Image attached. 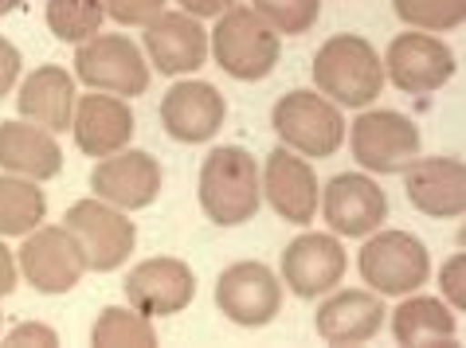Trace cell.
I'll return each instance as SVG.
<instances>
[{
	"instance_id": "obj_1",
	"label": "cell",
	"mask_w": 466,
	"mask_h": 348,
	"mask_svg": "<svg viewBox=\"0 0 466 348\" xmlns=\"http://www.w3.org/2000/svg\"><path fill=\"white\" fill-rule=\"evenodd\" d=\"M314 86L333 106L365 110L384 90V63L365 35L341 32L329 35L314 55Z\"/></svg>"
},
{
	"instance_id": "obj_2",
	"label": "cell",
	"mask_w": 466,
	"mask_h": 348,
	"mask_svg": "<svg viewBox=\"0 0 466 348\" xmlns=\"http://www.w3.org/2000/svg\"><path fill=\"white\" fill-rule=\"evenodd\" d=\"M263 204L258 164L248 149L219 145L200 164V208L216 227H239Z\"/></svg>"
},
{
	"instance_id": "obj_3",
	"label": "cell",
	"mask_w": 466,
	"mask_h": 348,
	"mask_svg": "<svg viewBox=\"0 0 466 348\" xmlns=\"http://www.w3.org/2000/svg\"><path fill=\"white\" fill-rule=\"evenodd\" d=\"M208 51L224 75L239 83H258L279 63V32L267 28L255 16V8L231 5L228 12H219V24L208 35Z\"/></svg>"
},
{
	"instance_id": "obj_4",
	"label": "cell",
	"mask_w": 466,
	"mask_h": 348,
	"mask_svg": "<svg viewBox=\"0 0 466 348\" xmlns=\"http://www.w3.org/2000/svg\"><path fill=\"white\" fill-rule=\"evenodd\" d=\"M270 125H275L279 141L290 153H302V157H333L345 141V118L341 110L333 106L326 94H314V90H290L275 102L270 110Z\"/></svg>"
},
{
	"instance_id": "obj_5",
	"label": "cell",
	"mask_w": 466,
	"mask_h": 348,
	"mask_svg": "<svg viewBox=\"0 0 466 348\" xmlns=\"http://www.w3.org/2000/svg\"><path fill=\"white\" fill-rule=\"evenodd\" d=\"M63 227L71 231L75 247L83 251L86 270H95V274L118 270L129 254H134V243H137L134 219H126L122 208H110V204L98 196L75 200L67 215H63Z\"/></svg>"
},
{
	"instance_id": "obj_6",
	"label": "cell",
	"mask_w": 466,
	"mask_h": 348,
	"mask_svg": "<svg viewBox=\"0 0 466 348\" xmlns=\"http://www.w3.org/2000/svg\"><path fill=\"white\" fill-rule=\"evenodd\" d=\"M365 239L369 243L360 247L357 266L360 278L369 282V290L384 293V298H404V293H416L431 278V254L416 235L377 227Z\"/></svg>"
},
{
	"instance_id": "obj_7",
	"label": "cell",
	"mask_w": 466,
	"mask_h": 348,
	"mask_svg": "<svg viewBox=\"0 0 466 348\" xmlns=\"http://www.w3.org/2000/svg\"><path fill=\"white\" fill-rule=\"evenodd\" d=\"M349 149L365 173L396 176L420 157V125L400 110H365L349 130Z\"/></svg>"
},
{
	"instance_id": "obj_8",
	"label": "cell",
	"mask_w": 466,
	"mask_h": 348,
	"mask_svg": "<svg viewBox=\"0 0 466 348\" xmlns=\"http://www.w3.org/2000/svg\"><path fill=\"white\" fill-rule=\"evenodd\" d=\"M75 79L102 94L137 98L149 90V63L134 40L118 32H98L75 51Z\"/></svg>"
},
{
	"instance_id": "obj_9",
	"label": "cell",
	"mask_w": 466,
	"mask_h": 348,
	"mask_svg": "<svg viewBox=\"0 0 466 348\" xmlns=\"http://www.w3.org/2000/svg\"><path fill=\"white\" fill-rule=\"evenodd\" d=\"M216 305L231 325L263 329L282 309V282L267 263H231L216 282Z\"/></svg>"
},
{
	"instance_id": "obj_10",
	"label": "cell",
	"mask_w": 466,
	"mask_h": 348,
	"mask_svg": "<svg viewBox=\"0 0 466 348\" xmlns=\"http://www.w3.org/2000/svg\"><path fill=\"white\" fill-rule=\"evenodd\" d=\"M380 63L392 86L404 94H431L455 75V51L431 32H400Z\"/></svg>"
},
{
	"instance_id": "obj_11",
	"label": "cell",
	"mask_w": 466,
	"mask_h": 348,
	"mask_svg": "<svg viewBox=\"0 0 466 348\" xmlns=\"http://www.w3.org/2000/svg\"><path fill=\"white\" fill-rule=\"evenodd\" d=\"M16 266H20V274L32 282V290H40V293H67L79 286V278L86 274L83 251L75 247L67 227L28 231Z\"/></svg>"
},
{
	"instance_id": "obj_12",
	"label": "cell",
	"mask_w": 466,
	"mask_h": 348,
	"mask_svg": "<svg viewBox=\"0 0 466 348\" xmlns=\"http://www.w3.org/2000/svg\"><path fill=\"white\" fill-rule=\"evenodd\" d=\"M90 188L98 200L122 212H141L161 196V164L146 149H118L102 157L90 173Z\"/></svg>"
},
{
	"instance_id": "obj_13",
	"label": "cell",
	"mask_w": 466,
	"mask_h": 348,
	"mask_svg": "<svg viewBox=\"0 0 466 348\" xmlns=\"http://www.w3.org/2000/svg\"><path fill=\"white\" fill-rule=\"evenodd\" d=\"M326 224L333 235L345 239H365L388 219V196L377 188V180L365 173H338L318 196Z\"/></svg>"
},
{
	"instance_id": "obj_14",
	"label": "cell",
	"mask_w": 466,
	"mask_h": 348,
	"mask_svg": "<svg viewBox=\"0 0 466 348\" xmlns=\"http://www.w3.org/2000/svg\"><path fill=\"white\" fill-rule=\"evenodd\" d=\"M345 247L338 235H321L306 231L287 243L282 251V282L290 286L294 298H321V293L338 290L345 278Z\"/></svg>"
},
{
	"instance_id": "obj_15",
	"label": "cell",
	"mask_w": 466,
	"mask_h": 348,
	"mask_svg": "<svg viewBox=\"0 0 466 348\" xmlns=\"http://www.w3.org/2000/svg\"><path fill=\"white\" fill-rule=\"evenodd\" d=\"M258 184H263V196L267 204L275 208L279 219L287 224H309L318 212V176H314V164L306 157H298L287 145H279L275 153H267V164L258 173Z\"/></svg>"
},
{
	"instance_id": "obj_16",
	"label": "cell",
	"mask_w": 466,
	"mask_h": 348,
	"mask_svg": "<svg viewBox=\"0 0 466 348\" xmlns=\"http://www.w3.org/2000/svg\"><path fill=\"white\" fill-rule=\"evenodd\" d=\"M197 298V274L180 259H146L126 274V302L146 317H173Z\"/></svg>"
},
{
	"instance_id": "obj_17",
	"label": "cell",
	"mask_w": 466,
	"mask_h": 348,
	"mask_svg": "<svg viewBox=\"0 0 466 348\" xmlns=\"http://www.w3.org/2000/svg\"><path fill=\"white\" fill-rule=\"evenodd\" d=\"M228 118V102L212 83H173L161 98V125L173 141L204 145L219 134Z\"/></svg>"
},
{
	"instance_id": "obj_18",
	"label": "cell",
	"mask_w": 466,
	"mask_h": 348,
	"mask_svg": "<svg viewBox=\"0 0 466 348\" xmlns=\"http://www.w3.org/2000/svg\"><path fill=\"white\" fill-rule=\"evenodd\" d=\"M146 51L161 75H188L208 63V32L188 12H157L146 24Z\"/></svg>"
},
{
	"instance_id": "obj_19",
	"label": "cell",
	"mask_w": 466,
	"mask_h": 348,
	"mask_svg": "<svg viewBox=\"0 0 466 348\" xmlns=\"http://www.w3.org/2000/svg\"><path fill=\"white\" fill-rule=\"evenodd\" d=\"M408 204L431 219H459L466 208V169L459 157H416L404 169Z\"/></svg>"
},
{
	"instance_id": "obj_20",
	"label": "cell",
	"mask_w": 466,
	"mask_h": 348,
	"mask_svg": "<svg viewBox=\"0 0 466 348\" xmlns=\"http://www.w3.org/2000/svg\"><path fill=\"white\" fill-rule=\"evenodd\" d=\"M134 110L129 102L118 94H83L75 102V118H71V134H75V145H79L86 157H110L129 145L134 137Z\"/></svg>"
},
{
	"instance_id": "obj_21",
	"label": "cell",
	"mask_w": 466,
	"mask_h": 348,
	"mask_svg": "<svg viewBox=\"0 0 466 348\" xmlns=\"http://www.w3.org/2000/svg\"><path fill=\"white\" fill-rule=\"evenodd\" d=\"M388 309L377 290H338L318 309V337L329 344H365L380 333Z\"/></svg>"
},
{
	"instance_id": "obj_22",
	"label": "cell",
	"mask_w": 466,
	"mask_h": 348,
	"mask_svg": "<svg viewBox=\"0 0 466 348\" xmlns=\"http://www.w3.org/2000/svg\"><path fill=\"white\" fill-rule=\"evenodd\" d=\"M0 169L44 184V180H56L63 173V149L51 130L35 122H0Z\"/></svg>"
},
{
	"instance_id": "obj_23",
	"label": "cell",
	"mask_w": 466,
	"mask_h": 348,
	"mask_svg": "<svg viewBox=\"0 0 466 348\" xmlns=\"http://www.w3.org/2000/svg\"><path fill=\"white\" fill-rule=\"evenodd\" d=\"M75 75H67L56 63L47 67H35L28 79L20 83V94H16V110L24 122H35L44 130L59 134V130H71V118H75Z\"/></svg>"
},
{
	"instance_id": "obj_24",
	"label": "cell",
	"mask_w": 466,
	"mask_h": 348,
	"mask_svg": "<svg viewBox=\"0 0 466 348\" xmlns=\"http://www.w3.org/2000/svg\"><path fill=\"white\" fill-rule=\"evenodd\" d=\"M459 321L455 309L443 298L427 293H404V302L392 309V337L396 344H455Z\"/></svg>"
},
{
	"instance_id": "obj_25",
	"label": "cell",
	"mask_w": 466,
	"mask_h": 348,
	"mask_svg": "<svg viewBox=\"0 0 466 348\" xmlns=\"http://www.w3.org/2000/svg\"><path fill=\"white\" fill-rule=\"evenodd\" d=\"M47 215V196L44 188H35V180L28 176H0V239H24L28 231H35Z\"/></svg>"
},
{
	"instance_id": "obj_26",
	"label": "cell",
	"mask_w": 466,
	"mask_h": 348,
	"mask_svg": "<svg viewBox=\"0 0 466 348\" xmlns=\"http://www.w3.org/2000/svg\"><path fill=\"white\" fill-rule=\"evenodd\" d=\"M90 344L95 348H153L157 344V329L153 317L137 313L134 305H106L90 329Z\"/></svg>"
},
{
	"instance_id": "obj_27",
	"label": "cell",
	"mask_w": 466,
	"mask_h": 348,
	"mask_svg": "<svg viewBox=\"0 0 466 348\" xmlns=\"http://www.w3.org/2000/svg\"><path fill=\"white\" fill-rule=\"evenodd\" d=\"M44 20L56 40L86 44L90 35H98L102 20H106V8H102V0H47Z\"/></svg>"
},
{
	"instance_id": "obj_28",
	"label": "cell",
	"mask_w": 466,
	"mask_h": 348,
	"mask_svg": "<svg viewBox=\"0 0 466 348\" xmlns=\"http://www.w3.org/2000/svg\"><path fill=\"white\" fill-rule=\"evenodd\" d=\"M392 12L416 32H455L466 16V0H392Z\"/></svg>"
},
{
	"instance_id": "obj_29",
	"label": "cell",
	"mask_w": 466,
	"mask_h": 348,
	"mask_svg": "<svg viewBox=\"0 0 466 348\" xmlns=\"http://www.w3.org/2000/svg\"><path fill=\"white\" fill-rule=\"evenodd\" d=\"M251 8L279 35H302L321 16V0H251Z\"/></svg>"
},
{
	"instance_id": "obj_30",
	"label": "cell",
	"mask_w": 466,
	"mask_h": 348,
	"mask_svg": "<svg viewBox=\"0 0 466 348\" xmlns=\"http://www.w3.org/2000/svg\"><path fill=\"white\" fill-rule=\"evenodd\" d=\"M102 8L122 28H146L157 12H165V0H102Z\"/></svg>"
},
{
	"instance_id": "obj_31",
	"label": "cell",
	"mask_w": 466,
	"mask_h": 348,
	"mask_svg": "<svg viewBox=\"0 0 466 348\" xmlns=\"http://www.w3.org/2000/svg\"><path fill=\"white\" fill-rule=\"evenodd\" d=\"M462 266H466V259H462V254H451V259H447L443 266H439V290H443V298H447V305L455 309V313H462V309H466Z\"/></svg>"
},
{
	"instance_id": "obj_32",
	"label": "cell",
	"mask_w": 466,
	"mask_h": 348,
	"mask_svg": "<svg viewBox=\"0 0 466 348\" xmlns=\"http://www.w3.org/2000/svg\"><path fill=\"white\" fill-rule=\"evenodd\" d=\"M5 344H8V348H24V344L51 348V344H59V333L51 329V325H40V321H20V325L5 337Z\"/></svg>"
},
{
	"instance_id": "obj_33",
	"label": "cell",
	"mask_w": 466,
	"mask_h": 348,
	"mask_svg": "<svg viewBox=\"0 0 466 348\" xmlns=\"http://www.w3.org/2000/svg\"><path fill=\"white\" fill-rule=\"evenodd\" d=\"M20 63H24V59H20L16 44L0 35V98H5L8 90L16 86V79H20Z\"/></svg>"
},
{
	"instance_id": "obj_34",
	"label": "cell",
	"mask_w": 466,
	"mask_h": 348,
	"mask_svg": "<svg viewBox=\"0 0 466 348\" xmlns=\"http://www.w3.org/2000/svg\"><path fill=\"white\" fill-rule=\"evenodd\" d=\"M236 0H180V12H188V16L197 20H208V16H219V12H228Z\"/></svg>"
},
{
	"instance_id": "obj_35",
	"label": "cell",
	"mask_w": 466,
	"mask_h": 348,
	"mask_svg": "<svg viewBox=\"0 0 466 348\" xmlns=\"http://www.w3.org/2000/svg\"><path fill=\"white\" fill-rule=\"evenodd\" d=\"M12 290H16V259H12V251L0 243V298H8Z\"/></svg>"
},
{
	"instance_id": "obj_36",
	"label": "cell",
	"mask_w": 466,
	"mask_h": 348,
	"mask_svg": "<svg viewBox=\"0 0 466 348\" xmlns=\"http://www.w3.org/2000/svg\"><path fill=\"white\" fill-rule=\"evenodd\" d=\"M24 0H0V16H8V12H16Z\"/></svg>"
}]
</instances>
